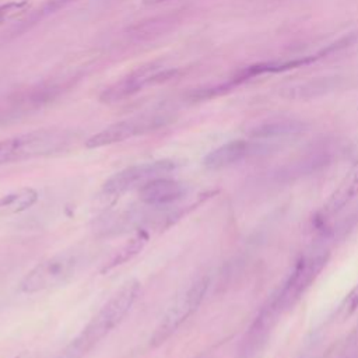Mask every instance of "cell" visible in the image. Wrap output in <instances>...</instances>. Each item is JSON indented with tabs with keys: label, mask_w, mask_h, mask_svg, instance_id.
I'll list each match as a JSON object with an SVG mask.
<instances>
[{
	"label": "cell",
	"mask_w": 358,
	"mask_h": 358,
	"mask_svg": "<svg viewBox=\"0 0 358 358\" xmlns=\"http://www.w3.org/2000/svg\"><path fill=\"white\" fill-rule=\"evenodd\" d=\"M39 199L34 187H20L0 196V217L20 214L31 208Z\"/></svg>",
	"instance_id": "13"
},
{
	"label": "cell",
	"mask_w": 358,
	"mask_h": 358,
	"mask_svg": "<svg viewBox=\"0 0 358 358\" xmlns=\"http://www.w3.org/2000/svg\"><path fill=\"white\" fill-rule=\"evenodd\" d=\"M173 120L168 112H150L112 123L85 140L87 148H101L155 131Z\"/></svg>",
	"instance_id": "6"
},
{
	"label": "cell",
	"mask_w": 358,
	"mask_h": 358,
	"mask_svg": "<svg viewBox=\"0 0 358 358\" xmlns=\"http://www.w3.org/2000/svg\"><path fill=\"white\" fill-rule=\"evenodd\" d=\"M73 1H76V0H48V1H45V3L42 4L41 8H38L36 11H34V13L29 15V18H27V20L24 21V25L35 24L38 20H42V18H45L46 15L53 14L55 11L63 8L64 6H67V4L73 3Z\"/></svg>",
	"instance_id": "17"
},
{
	"label": "cell",
	"mask_w": 358,
	"mask_h": 358,
	"mask_svg": "<svg viewBox=\"0 0 358 358\" xmlns=\"http://www.w3.org/2000/svg\"><path fill=\"white\" fill-rule=\"evenodd\" d=\"M140 294V281H124L101 306L81 333L67 345L62 358H83L103 337H106L130 312Z\"/></svg>",
	"instance_id": "1"
},
{
	"label": "cell",
	"mask_w": 358,
	"mask_h": 358,
	"mask_svg": "<svg viewBox=\"0 0 358 358\" xmlns=\"http://www.w3.org/2000/svg\"><path fill=\"white\" fill-rule=\"evenodd\" d=\"M29 7L28 1L22 0V1H8L6 4L0 6V27L10 18L27 11V8Z\"/></svg>",
	"instance_id": "18"
},
{
	"label": "cell",
	"mask_w": 358,
	"mask_h": 358,
	"mask_svg": "<svg viewBox=\"0 0 358 358\" xmlns=\"http://www.w3.org/2000/svg\"><path fill=\"white\" fill-rule=\"evenodd\" d=\"M281 313L282 310L275 296L273 295L270 302H267V305L260 310V313L256 316V319L253 320V323L250 324L246 333V338L243 341V351H242L245 357L253 355L255 352L262 350V347L264 345L271 329L277 323Z\"/></svg>",
	"instance_id": "9"
},
{
	"label": "cell",
	"mask_w": 358,
	"mask_h": 358,
	"mask_svg": "<svg viewBox=\"0 0 358 358\" xmlns=\"http://www.w3.org/2000/svg\"><path fill=\"white\" fill-rule=\"evenodd\" d=\"M176 168V164L171 159H158L152 162H144L127 166L115 175H112L102 186L99 192V199L103 204L115 203L123 193L145 183L150 179L158 178L161 173L171 172Z\"/></svg>",
	"instance_id": "7"
},
{
	"label": "cell",
	"mask_w": 358,
	"mask_h": 358,
	"mask_svg": "<svg viewBox=\"0 0 358 358\" xmlns=\"http://www.w3.org/2000/svg\"><path fill=\"white\" fill-rule=\"evenodd\" d=\"M358 197V161L347 171L337 187L331 192L326 203L323 204L319 215L322 222L331 220L340 214L350 203Z\"/></svg>",
	"instance_id": "10"
},
{
	"label": "cell",
	"mask_w": 358,
	"mask_h": 358,
	"mask_svg": "<svg viewBox=\"0 0 358 358\" xmlns=\"http://www.w3.org/2000/svg\"><path fill=\"white\" fill-rule=\"evenodd\" d=\"M358 310V282L351 288V291L343 298L338 309L336 312V317L340 322L347 320Z\"/></svg>",
	"instance_id": "15"
},
{
	"label": "cell",
	"mask_w": 358,
	"mask_h": 358,
	"mask_svg": "<svg viewBox=\"0 0 358 358\" xmlns=\"http://www.w3.org/2000/svg\"><path fill=\"white\" fill-rule=\"evenodd\" d=\"M148 232L145 229H138L126 243H123L117 250L116 253L109 259V262L105 263V266L102 267V273L105 271H109L112 268H115L116 266H120L123 263H126L127 260H130L131 257H134L143 248L144 245L148 242Z\"/></svg>",
	"instance_id": "14"
},
{
	"label": "cell",
	"mask_w": 358,
	"mask_h": 358,
	"mask_svg": "<svg viewBox=\"0 0 358 358\" xmlns=\"http://www.w3.org/2000/svg\"><path fill=\"white\" fill-rule=\"evenodd\" d=\"M208 285L210 278L207 275H199L171 299L150 337L151 347L164 344L199 309Z\"/></svg>",
	"instance_id": "3"
},
{
	"label": "cell",
	"mask_w": 358,
	"mask_h": 358,
	"mask_svg": "<svg viewBox=\"0 0 358 358\" xmlns=\"http://www.w3.org/2000/svg\"><path fill=\"white\" fill-rule=\"evenodd\" d=\"M165 1H169V0H141L143 6H157V4H161Z\"/></svg>",
	"instance_id": "19"
},
{
	"label": "cell",
	"mask_w": 358,
	"mask_h": 358,
	"mask_svg": "<svg viewBox=\"0 0 358 358\" xmlns=\"http://www.w3.org/2000/svg\"><path fill=\"white\" fill-rule=\"evenodd\" d=\"M329 257L330 250L327 246H315L313 249L303 252L295 260L282 287L277 294H274L282 312L289 310L298 303V301L326 267Z\"/></svg>",
	"instance_id": "4"
},
{
	"label": "cell",
	"mask_w": 358,
	"mask_h": 358,
	"mask_svg": "<svg viewBox=\"0 0 358 358\" xmlns=\"http://www.w3.org/2000/svg\"><path fill=\"white\" fill-rule=\"evenodd\" d=\"M255 145L246 140H234L214 148L203 158V165L207 169H222L245 159L252 154Z\"/></svg>",
	"instance_id": "12"
},
{
	"label": "cell",
	"mask_w": 358,
	"mask_h": 358,
	"mask_svg": "<svg viewBox=\"0 0 358 358\" xmlns=\"http://www.w3.org/2000/svg\"><path fill=\"white\" fill-rule=\"evenodd\" d=\"M178 74L176 69H161V66L155 63H150L147 66H141L113 83L108 88L102 91L99 95V101L103 103H115L130 98L131 95L141 91L144 87L157 85L172 80Z\"/></svg>",
	"instance_id": "8"
},
{
	"label": "cell",
	"mask_w": 358,
	"mask_h": 358,
	"mask_svg": "<svg viewBox=\"0 0 358 358\" xmlns=\"http://www.w3.org/2000/svg\"><path fill=\"white\" fill-rule=\"evenodd\" d=\"M14 358H35L34 357V354L32 352H28V351H24V352H21V354H18V355H15Z\"/></svg>",
	"instance_id": "20"
},
{
	"label": "cell",
	"mask_w": 358,
	"mask_h": 358,
	"mask_svg": "<svg viewBox=\"0 0 358 358\" xmlns=\"http://www.w3.org/2000/svg\"><path fill=\"white\" fill-rule=\"evenodd\" d=\"M76 134L67 129H38L0 141V165L21 162L60 152L70 147Z\"/></svg>",
	"instance_id": "2"
},
{
	"label": "cell",
	"mask_w": 358,
	"mask_h": 358,
	"mask_svg": "<svg viewBox=\"0 0 358 358\" xmlns=\"http://www.w3.org/2000/svg\"><path fill=\"white\" fill-rule=\"evenodd\" d=\"M301 130V124L287 122V123H270L260 129H256L255 136L259 137H274V136H285L291 133H296Z\"/></svg>",
	"instance_id": "16"
},
{
	"label": "cell",
	"mask_w": 358,
	"mask_h": 358,
	"mask_svg": "<svg viewBox=\"0 0 358 358\" xmlns=\"http://www.w3.org/2000/svg\"><path fill=\"white\" fill-rule=\"evenodd\" d=\"M78 255L74 252H59L32 267L20 281L18 291L36 294L66 284L77 271Z\"/></svg>",
	"instance_id": "5"
},
{
	"label": "cell",
	"mask_w": 358,
	"mask_h": 358,
	"mask_svg": "<svg viewBox=\"0 0 358 358\" xmlns=\"http://www.w3.org/2000/svg\"><path fill=\"white\" fill-rule=\"evenodd\" d=\"M185 193L186 189L183 183L168 178H154L140 186L138 199L147 206L164 207L178 201Z\"/></svg>",
	"instance_id": "11"
}]
</instances>
